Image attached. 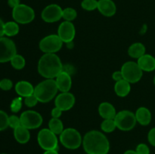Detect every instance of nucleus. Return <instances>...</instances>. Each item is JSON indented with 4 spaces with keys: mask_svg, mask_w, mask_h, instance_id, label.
Returning <instances> with one entry per match:
<instances>
[{
    "mask_svg": "<svg viewBox=\"0 0 155 154\" xmlns=\"http://www.w3.org/2000/svg\"><path fill=\"white\" fill-rule=\"evenodd\" d=\"M135 115H136V120H137V122H139L140 125L146 126V125H149L150 122H151V111H150L147 107H139V108L136 110Z\"/></svg>",
    "mask_w": 155,
    "mask_h": 154,
    "instance_id": "nucleus-20",
    "label": "nucleus"
},
{
    "mask_svg": "<svg viewBox=\"0 0 155 154\" xmlns=\"http://www.w3.org/2000/svg\"><path fill=\"white\" fill-rule=\"evenodd\" d=\"M63 9L56 4H51L42 10L41 17L46 23H54L62 18Z\"/></svg>",
    "mask_w": 155,
    "mask_h": 154,
    "instance_id": "nucleus-12",
    "label": "nucleus"
},
{
    "mask_svg": "<svg viewBox=\"0 0 155 154\" xmlns=\"http://www.w3.org/2000/svg\"><path fill=\"white\" fill-rule=\"evenodd\" d=\"M98 113L101 117L104 119H114L117 115L116 110L111 104L103 102L98 107Z\"/></svg>",
    "mask_w": 155,
    "mask_h": 154,
    "instance_id": "nucleus-19",
    "label": "nucleus"
},
{
    "mask_svg": "<svg viewBox=\"0 0 155 154\" xmlns=\"http://www.w3.org/2000/svg\"><path fill=\"white\" fill-rule=\"evenodd\" d=\"M12 17L15 22L21 24H27L31 23L35 18L34 10L30 6L24 4H20L14 8Z\"/></svg>",
    "mask_w": 155,
    "mask_h": 154,
    "instance_id": "nucleus-8",
    "label": "nucleus"
},
{
    "mask_svg": "<svg viewBox=\"0 0 155 154\" xmlns=\"http://www.w3.org/2000/svg\"><path fill=\"white\" fill-rule=\"evenodd\" d=\"M136 152L138 154H150V149L145 143H140L136 146Z\"/></svg>",
    "mask_w": 155,
    "mask_h": 154,
    "instance_id": "nucleus-35",
    "label": "nucleus"
},
{
    "mask_svg": "<svg viewBox=\"0 0 155 154\" xmlns=\"http://www.w3.org/2000/svg\"><path fill=\"white\" fill-rule=\"evenodd\" d=\"M38 102H39V101H38L37 98H36L34 94L28 97H26L25 99H24V104L28 107H35Z\"/></svg>",
    "mask_w": 155,
    "mask_h": 154,
    "instance_id": "nucleus-33",
    "label": "nucleus"
},
{
    "mask_svg": "<svg viewBox=\"0 0 155 154\" xmlns=\"http://www.w3.org/2000/svg\"><path fill=\"white\" fill-rule=\"evenodd\" d=\"M98 9L105 17H112L116 14L117 7L113 0H98Z\"/></svg>",
    "mask_w": 155,
    "mask_h": 154,
    "instance_id": "nucleus-16",
    "label": "nucleus"
},
{
    "mask_svg": "<svg viewBox=\"0 0 155 154\" xmlns=\"http://www.w3.org/2000/svg\"><path fill=\"white\" fill-rule=\"evenodd\" d=\"M124 154H138L136 152V150H132V149H129V150L126 151Z\"/></svg>",
    "mask_w": 155,
    "mask_h": 154,
    "instance_id": "nucleus-43",
    "label": "nucleus"
},
{
    "mask_svg": "<svg viewBox=\"0 0 155 154\" xmlns=\"http://www.w3.org/2000/svg\"><path fill=\"white\" fill-rule=\"evenodd\" d=\"M117 128L124 131H128L133 129L136 125V115L130 110H122L117 113L114 118Z\"/></svg>",
    "mask_w": 155,
    "mask_h": 154,
    "instance_id": "nucleus-6",
    "label": "nucleus"
},
{
    "mask_svg": "<svg viewBox=\"0 0 155 154\" xmlns=\"http://www.w3.org/2000/svg\"><path fill=\"white\" fill-rule=\"evenodd\" d=\"M75 27L72 22L65 21L62 22L58 27V36L64 43L73 42L74 37H75Z\"/></svg>",
    "mask_w": 155,
    "mask_h": 154,
    "instance_id": "nucleus-13",
    "label": "nucleus"
},
{
    "mask_svg": "<svg viewBox=\"0 0 155 154\" xmlns=\"http://www.w3.org/2000/svg\"><path fill=\"white\" fill-rule=\"evenodd\" d=\"M83 149L89 154H107L110 149L108 139L102 132L88 131L83 139Z\"/></svg>",
    "mask_w": 155,
    "mask_h": 154,
    "instance_id": "nucleus-1",
    "label": "nucleus"
},
{
    "mask_svg": "<svg viewBox=\"0 0 155 154\" xmlns=\"http://www.w3.org/2000/svg\"><path fill=\"white\" fill-rule=\"evenodd\" d=\"M11 110L13 113H18L21 110V107H22V98L21 97H18V98H15L12 101V104H11Z\"/></svg>",
    "mask_w": 155,
    "mask_h": 154,
    "instance_id": "nucleus-31",
    "label": "nucleus"
},
{
    "mask_svg": "<svg viewBox=\"0 0 155 154\" xmlns=\"http://www.w3.org/2000/svg\"><path fill=\"white\" fill-rule=\"evenodd\" d=\"M4 26H5L4 22L2 21V19H0V38H2L3 35H5Z\"/></svg>",
    "mask_w": 155,
    "mask_h": 154,
    "instance_id": "nucleus-41",
    "label": "nucleus"
},
{
    "mask_svg": "<svg viewBox=\"0 0 155 154\" xmlns=\"http://www.w3.org/2000/svg\"><path fill=\"white\" fill-rule=\"evenodd\" d=\"M34 88L33 85L27 81H20L15 85V91L21 98H26L33 95Z\"/></svg>",
    "mask_w": 155,
    "mask_h": 154,
    "instance_id": "nucleus-18",
    "label": "nucleus"
},
{
    "mask_svg": "<svg viewBox=\"0 0 155 154\" xmlns=\"http://www.w3.org/2000/svg\"><path fill=\"white\" fill-rule=\"evenodd\" d=\"M137 63L145 72H151L155 69V57L151 54H144L138 59Z\"/></svg>",
    "mask_w": 155,
    "mask_h": 154,
    "instance_id": "nucleus-17",
    "label": "nucleus"
},
{
    "mask_svg": "<svg viewBox=\"0 0 155 154\" xmlns=\"http://www.w3.org/2000/svg\"><path fill=\"white\" fill-rule=\"evenodd\" d=\"M77 17V12L74 8H66L65 9H63L62 18L66 21L71 22L72 21L75 20Z\"/></svg>",
    "mask_w": 155,
    "mask_h": 154,
    "instance_id": "nucleus-28",
    "label": "nucleus"
},
{
    "mask_svg": "<svg viewBox=\"0 0 155 154\" xmlns=\"http://www.w3.org/2000/svg\"><path fill=\"white\" fill-rule=\"evenodd\" d=\"M8 125H9V127L14 128V129H15V128H18V126L21 125L20 117L15 116V115H12V116H9L8 117Z\"/></svg>",
    "mask_w": 155,
    "mask_h": 154,
    "instance_id": "nucleus-32",
    "label": "nucleus"
},
{
    "mask_svg": "<svg viewBox=\"0 0 155 154\" xmlns=\"http://www.w3.org/2000/svg\"><path fill=\"white\" fill-rule=\"evenodd\" d=\"M112 79L116 82L124 79V77H123V74L121 72V71H116V72H114L113 75H112Z\"/></svg>",
    "mask_w": 155,
    "mask_h": 154,
    "instance_id": "nucleus-39",
    "label": "nucleus"
},
{
    "mask_svg": "<svg viewBox=\"0 0 155 154\" xmlns=\"http://www.w3.org/2000/svg\"><path fill=\"white\" fill-rule=\"evenodd\" d=\"M8 117L5 112L0 110V131L6 129L9 126Z\"/></svg>",
    "mask_w": 155,
    "mask_h": 154,
    "instance_id": "nucleus-30",
    "label": "nucleus"
},
{
    "mask_svg": "<svg viewBox=\"0 0 155 154\" xmlns=\"http://www.w3.org/2000/svg\"><path fill=\"white\" fill-rule=\"evenodd\" d=\"M58 88L54 79H46L39 82L34 88V95L39 102L48 103L55 97Z\"/></svg>",
    "mask_w": 155,
    "mask_h": 154,
    "instance_id": "nucleus-3",
    "label": "nucleus"
},
{
    "mask_svg": "<svg viewBox=\"0 0 155 154\" xmlns=\"http://www.w3.org/2000/svg\"><path fill=\"white\" fill-rule=\"evenodd\" d=\"M60 142L64 147L69 149H76L83 144L81 134L75 128H68L60 134Z\"/></svg>",
    "mask_w": 155,
    "mask_h": 154,
    "instance_id": "nucleus-4",
    "label": "nucleus"
},
{
    "mask_svg": "<svg viewBox=\"0 0 155 154\" xmlns=\"http://www.w3.org/2000/svg\"><path fill=\"white\" fill-rule=\"evenodd\" d=\"M14 136H15V140L21 144L27 143L30 139V134L29 129H27L23 125H20L18 128L14 129Z\"/></svg>",
    "mask_w": 155,
    "mask_h": 154,
    "instance_id": "nucleus-21",
    "label": "nucleus"
},
{
    "mask_svg": "<svg viewBox=\"0 0 155 154\" xmlns=\"http://www.w3.org/2000/svg\"><path fill=\"white\" fill-rule=\"evenodd\" d=\"M86 154H89V153H86Z\"/></svg>",
    "mask_w": 155,
    "mask_h": 154,
    "instance_id": "nucleus-46",
    "label": "nucleus"
},
{
    "mask_svg": "<svg viewBox=\"0 0 155 154\" xmlns=\"http://www.w3.org/2000/svg\"><path fill=\"white\" fill-rule=\"evenodd\" d=\"M48 128L56 135L61 134L64 130L61 120L59 119H56V118H52L51 119H50L49 122H48Z\"/></svg>",
    "mask_w": 155,
    "mask_h": 154,
    "instance_id": "nucleus-24",
    "label": "nucleus"
},
{
    "mask_svg": "<svg viewBox=\"0 0 155 154\" xmlns=\"http://www.w3.org/2000/svg\"><path fill=\"white\" fill-rule=\"evenodd\" d=\"M101 128L106 133H111L117 128L114 119H104L101 124Z\"/></svg>",
    "mask_w": 155,
    "mask_h": 154,
    "instance_id": "nucleus-27",
    "label": "nucleus"
},
{
    "mask_svg": "<svg viewBox=\"0 0 155 154\" xmlns=\"http://www.w3.org/2000/svg\"><path fill=\"white\" fill-rule=\"evenodd\" d=\"M121 72L124 79L130 83H136L142 79L143 71L139 64L134 61H127L121 67Z\"/></svg>",
    "mask_w": 155,
    "mask_h": 154,
    "instance_id": "nucleus-7",
    "label": "nucleus"
},
{
    "mask_svg": "<svg viewBox=\"0 0 155 154\" xmlns=\"http://www.w3.org/2000/svg\"><path fill=\"white\" fill-rule=\"evenodd\" d=\"M5 35L8 36H14L19 33V26L15 21H9L5 24L4 26Z\"/></svg>",
    "mask_w": 155,
    "mask_h": 154,
    "instance_id": "nucleus-25",
    "label": "nucleus"
},
{
    "mask_svg": "<svg viewBox=\"0 0 155 154\" xmlns=\"http://www.w3.org/2000/svg\"><path fill=\"white\" fill-rule=\"evenodd\" d=\"M8 4L11 8H14L19 5L21 3H20V0H8Z\"/></svg>",
    "mask_w": 155,
    "mask_h": 154,
    "instance_id": "nucleus-40",
    "label": "nucleus"
},
{
    "mask_svg": "<svg viewBox=\"0 0 155 154\" xmlns=\"http://www.w3.org/2000/svg\"><path fill=\"white\" fill-rule=\"evenodd\" d=\"M43 154H59V153H58V150L52 149V150H46V151H45Z\"/></svg>",
    "mask_w": 155,
    "mask_h": 154,
    "instance_id": "nucleus-42",
    "label": "nucleus"
},
{
    "mask_svg": "<svg viewBox=\"0 0 155 154\" xmlns=\"http://www.w3.org/2000/svg\"><path fill=\"white\" fill-rule=\"evenodd\" d=\"M13 86L12 80L9 79H3L0 81V88L4 91H9L12 89Z\"/></svg>",
    "mask_w": 155,
    "mask_h": 154,
    "instance_id": "nucleus-34",
    "label": "nucleus"
},
{
    "mask_svg": "<svg viewBox=\"0 0 155 154\" xmlns=\"http://www.w3.org/2000/svg\"><path fill=\"white\" fill-rule=\"evenodd\" d=\"M11 64L13 66L15 69H21L25 66L26 61L25 59L23 56L20 55V54H15L12 60H10Z\"/></svg>",
    "mask_w": 155,
    "mask_h": 154,
    "instance_id": "nucleus-26",
    "label": "nucleus"
},
{
    "mask_svg": "<svg viewBox=\"0 0 155 154\" xmlns=\"http://www.w3.org/2000/svg\"><path fill=\"white\" fill-rule=\"evenodd\" d=\"M55 82L58 88L61 92H68L71 90L72 86V79L71 75L67 72L64 71L61 72L56 77Z\"/></svg>",
    "mask_w": 155,
    "mask_h": 154,
    "instance_id": "nucleus-15",
    "label": "nucleus"
},
{
    "mask_svg": "<svg viewBox=\"0 0 155 154\" xmlns=\"http://www.w3.org/2000/svg\"><path fill=\"white\" fill-rule=\"evenodd\" d=\"M63 64L55 53H45L38 63V72L45 79H54L62 72Z\"/></svg>",
    "mask_w": 155,
    "mask_h": 154,
    "instance_id": "nucleus-2",
    "label": "nucleus"
},
{
    "mask_svg": "<svg viewBox=\"0 0 155 154\" xmlns=\"http://www.w3.org/2000/svg\"><path fill=\"white\" fill-rule=\"evenodd\" d=\"M2 154H7V153H2Z\"/></svg>",
    "mask_w": 155,
    "mask_h": 154,
    "instance_id": "nucleus-45",
    "label": "nucleus"
},
{
    "mask_svg": "<svg viewBox=\"0 0 155 154\" xmlns=\"http://www.w3.org/2000/svg\"><path fill=\"white\" fill-rule=\"evenodd\" d=\"M37 140L39 146L44 150H58V140L54 133L49 128H43L38 133Z\"/></svg>",
    "mask_w": 155,
    "mask_h": 154,
    "instance_id": "nucleus-5",
    "label": "nucleus"
},
{
    "mask_svg": "<svg viewBox=\"0 0 155 154\" xmlns=\"http://www.w3.org/2000/svg\"><path fill=\"white\" fill-rule=\"evenodd\" d=\"M131 90L130 83L127 80L122 79L116 82L114 85V91L117 96L120 98H124L130 94Z\"/></svg>",
    "mask_w": 155,
    "mask_h": 154,
    "instance_id": "nucleus-22",
    "label": "nucleus"
},
{
    "mask_svg": "<svg viewBox=\"0 0 155 154\" xmlns=\"http://www.w3.org/2000/svg\"><path fill=\"white\" fill-rule=\"evenodd\" d=\"M62 71L67 72L69 75H71V74H73L74 72V68L72 65L67 64L66 66H64L63 65V69H62Z\"/></svg>",
    "mask_w": 155,
    "mask_h": 154,
    "instance_id": "nucleus-38",
    "label": "nucleus"
},
{
    "mask_svg": "<svg viewBox=\"0 0 155 154\" xmlns=\"http://www.w3.org/2000/svg\"><path fill=\"white\" fill-rule=\"evenodd\" d=\"M81 7L84 10L94 11L98 8V1L97 0H83L81 2Z\"/></svg>",
    "mask_w": 155,
    "mask_h": 154,
    "instance_id": "nucleus-29",
    "label": "nucleus"
},
{
    "mask_svg": "<svg viewBox=\"0 0 155 154\" xmlns=\"http://www.w3.org/2000/svg\"><path fill=\"white\" fill-rule=\"evenodd\" d=\"M64 42L58 35H49L39 42V49L45 53H56L62 48Z\"/></svg>",
    "mask_w": 155,
    "mask_h": 154,
    "instance_id": "nucleus-9",
    "label": "nucleus"
},
{
    "mask_svg": "<svg viewBox=\"0 0 155 154\" xmlns=\"http://www.w3.org/2000/svg\"><path fill=\"white\" fill-rule=\"evenodd\" d=\"M154 84L155 85V75H154Z\"/></svg>",
    "mask_w": 155,
    "mask_h": 154,
    "instance_id": "nucleus-44",
    "label": "nucleus"
},
{
    "mask_svg": "<svg viewBox=\"0 0 155 154\" xmlns=\"http://www.w3.org/2000/svg\"><path fill=\"white\" fill-rule=\"evenodd\" d=\"M145 47L141 42H136L130 46L128 49V54L133 58L139 59L144 54H145Z\"/></svg>",
    "mask_w": 155,
    "mask_h": 154,
    "instance_id": "nucleus-23",
    "label": "nucleus"
},
{
    "mask_svg": "<svg viewBox=\"0 0 155 154\" xmlns=\"http://www.w3.org/2000/svg\"><path fill=\"white\" fill-rule=\"evenodd\" d=\"M75 104V97L73 94L68 92H62L58 95L54 100L55 107L62 111H68L71 110Z\"/></svg>",
    "mask_w": 155,
    "mask_h": 154,
    "instance_id": "nucleus-14",
    "label": "nucleus"
},
{
    "mask_svg": "<svg viewBox=\"0 0 155 154\" xmlns=\"http://www.w3.org/2000/svg\"><path fill=\"white\" fill-rule=\"evenodd\" d=\"M21 125L27 129H35L42 125L43 119L39 113L33 110H27L20 116Z\"/></svg>",
    "mask_w": 155,
    "mask_h": 154,
    "instance_id": "nucleus-10",
    "label": "nucleus"
},
{
    "mask_svg": "<svg viewBox=\"0 0 155 154\" xmlns=\"http://www.w3.org/2000/svg\"><path fill=\"white\" fill-rule=\"evenodd\" d=\"M17 54V48L15 42L8 38H0V63L10 61Z\"/></svg>",
    "mask_w": 155,
    "mask_h": 154,
    "instance_id": "nucleus-11",
    "label": "nucleus"
},
{
    "mask_svg": "<svg viewBox=\"0 0 155 154\" xmlns=\"http://www.w3.org/2000/svg\"><path fill=\"white\" fill-rule=\"evenodd\" d=\"M148 140L151 145L155 146V128H151L149 131L148 134Z\"/></svg>",
    "mask_w": 155,
    "mask_h": 154,
    "instance_id": "nucleus-36",
    "label": "nucleus"
},
{
    "mask_svg": "<svg viewBox=\"0 0 155 154\" xmlns=\"http://www.w3.org/2000/svg\"><path fill=\"white\" fill-rule=\"evenodd\" d=\"M62 112H63V111H62L61 110H60V109L55 107L54 109H52V110H51V116H52V118L59 119V117L61 116Z\"/></svg>",
    "mask_w": 155,
    "mask_h": 154,
    "instance_id": "nucleus-37",
    "label": "nucleus"
}]
</instances>
